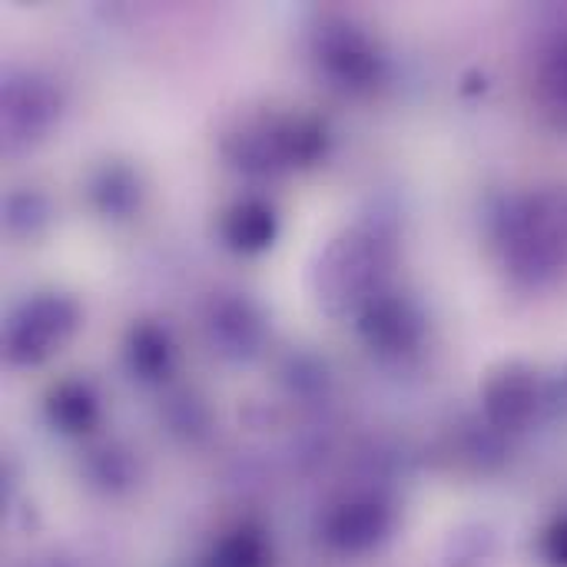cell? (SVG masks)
<instances>
[{
  "instance_id": "6da1fadb",
  "label": "cell",
  "mask_w": 567,
  "mask_h": 567,
  "mask_svg": "<svg viewBox=\"0 0 567 567\" xmlns=\"http://www.w3.org/2000/svg\"><path fill=\"white\" fill-rule=\"evenodd\" d=\"M508 259L518 276L545 279L567 266V193H538L508 226Z\"/></svg>"
},
{
  "instance_id": "7a4b0ae2",
  "label": "cell",
  "mask_w": 567,
  "mask_h": 567,
  "mask_svg": "<svg viewBox=\"0 0 567 567\" xmlns=\"http://www.w3.org/2000/svg\"><path fill=\"white\" fill-rule=\"evenodd\" d=\"M73 322H76V309L60 296H43L30 302L10 329V359L13 362L47 359L70 336Z\"/></svg>"
},
{
  "instance_id": "3957f363",
  "label": "cell",
  "mask_w": 567,
  "mask_h": 567,
  "mask_svg": "<svg viewBox=\"0 0 567 567\" xmlns=\"http://www.w3.org/2000/svg\"><path fill=\"white\" fill-rule=\"evenodd\" d=\"M482 402H485V415L495 429H508V432L525 429L538 412L535 369H528L525 362H508V365L495 369L482 389Z\"/></svg>"
},
{
  "instance_id": "277c9868",
  "label": "cell",
  "mask_w": 567,
  "mask_h": 567,
  "mask_svg": "<svg viewBox=\"0 0 567 567\" xmlns=\"http://www.w3.org/2000/svg\"><path fill=\"white\" fill-rule=\"evenodd\" d=\"M392 528V515L375 498H355L339 508H332L322 522V538L329 548L342 555H362L375 548Z\"/></svg>"
},
{
  "instance_id": "5b68a950",
  "label": "cell",
  "mask_w": 567,
  "mask_h": 567,
  "mask_svg": "<svg viewBox=\"0 0 567 567\" xmlns=\"http://www.w3.org/2000/svg\"><path fill=\"white\" fill-rule=\"evenodd\" d=\"M362 332L372 346L382 349H402L415 339L419 322L412 309L399 299H372L362 312Z\"/></svg>"
},
{
  "instance_id": "8992f818",
  "label": "cell",
  "mask_w": 567,
  "mask_h": 567,
  "mask_svg": "<svg viewBox=\"0 0 567 567\" xmlns=\"http://www.w3.org/2000/svg\"><path fill=\"white\" fill-rule=\"evenodd\" d=\"M206 567H272V545L262 528L239 525L213 545Z\"/></svg>"
},
{
  "instance_id": "52a82bcc",
  "label": "cell",
  "mask_w": 567,
  "mask_h": 567,
  "mask_svg": "<svg viewBox=\"0 0 567 567\" xmlns=\"http://www.w3.org/2000/svg\"><path fill=\"white\" fill-rule=\"evenodd\" d=\"M226 236L236 249H246V252H256L262 249L266 243H272L276 236V216L269 206L262 203H243L229 213L226 219Z\"/></svg>"
},
{
  "instance_id": "ba28073f",
  "label": "cell",
  "mask_w": 567,
  "mask_h": 567,
  "mask_svg": "<svg viewBox=\"0 0 567 567\" xmlns=\"http://www.w3.org/2000/svg\"><path fill=\"white\" fill-rule=\"evenodd\" d=\"M50 415L63 432H83L93 422L96 405H93V399H90V392L83 385H60L50 395Z\"/></svg>"
},
{
  "instance_id": "9c48e42d",
  "label": "cell",
  "mask_w": 567,
  "mask_h": 567,
  "mask_svg": "<svg viewBox=\"0 0 567 567\" xmlns=\"http://www.w3.org/2000/svg\"><path fill=\"white\" fill-rule=\"evenodd\" d=\"M542 96L551 113L567 120V37L548 50L542 63Z\"/></svg>"
},
{
  "instance_id": "30bf717a",
  "label": "cell",
  "mask_w": 567,
  "mask_h": 567,
  "mask_svg": "<svg viewBox=\"0 0 567 567\" xmlns=\"http://www.w3.org/2000/svg\"><path fill=\"white\" fill-rule=\"evenodd\" d=\"M326 60L349 80H362L369 70H372V53L365 50V43L355 37V33H342L339 40H332L326 47Z\"/></svg>"
},
{
  "instance_id": "8fae6325",
  "label": "cell",
  "mask_w": 567,
  "mask_h": 567,
  "mask_svg": "<svg viewBox=\"0 0 567 567\" xmlns=\"http://www.w3.org/2000/svg\"><path fill=\"white\" fill-rule=\"evenodd\" d=\"M130 355H133V365L143 372V375H156V372H163L166 369V359H169V346H166V336L159 332V329H153V326H143L136 336H133V349H130Z\"/></svg>"
},
{
  "instance_id": "7c38bea8",
  "label": "cell",
  "mask_w": 567,
  "mask_h": 567,
  "mask_svg": "<svg viewBox=\"0 0 567 567\" xmlns=\"http://www.w3.org/2000/svg\"><path fill=\"white\" fill-rule=\"evenodd\" d=\"M542 558L548 567H567V512L558 515L545 532H542V545H538Z\"/></svg>"
}]
</instances>
